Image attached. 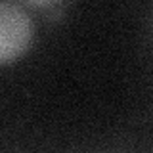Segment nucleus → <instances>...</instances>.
I'll return each instance as SVG.
<instances>
[{"label":"nucleus","mask_w":153,"mask_h":153,"mask_svg":"<svg viewBox=\"0 0 153 153\" xmlns=\"http://www.w3.org/2000/svg\"><path fill=\"white\" fill-rule=\"evenodd\" d=\"M33 40V19L16 2H0V63L16 59Z\"/></svg>","instance_id":"nucleus-1"}]
</instances>
